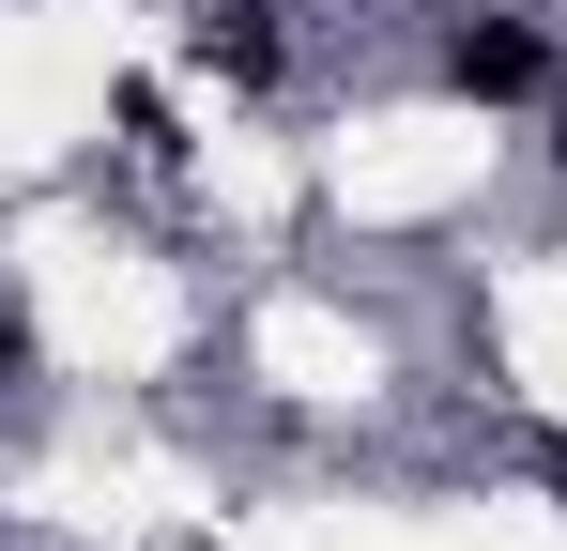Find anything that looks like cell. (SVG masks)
<instances>
[{
	"label": "cell",
	"mask_w": 567,
	"mask_h": 551,
	"mask_svg": "<svg viewBox=\"0 0 567 551\" xmlns=\"http://www.w3.org/2000/svg\"><path fill=\"white\" fill-rule=\"evenodd\" d=\"M430 62H445V92L506 107V92L553 77V31H537V15H445V46H430Z\"/></svg>",
	"instance_id": "cell-1"
},
{
	"label": "cell",
	"mask_w": 567,
	"mask_h": 551,
	"mask_svg": "<svg viewBox=\"0 0 567 551\" xmlns=\"http://www.w3.org/2000/svg\"><path fill=\"white\" fill-rule=\"evenodd\" d=\"M537 475H553V506H567V445H553V459H537Z\"/></svg>",
	"instance_id": "cell-4"
},
{
	"label": "cell",
	"mask_w": 567,
	"mask_h": 551,
	"mask_svg": "<svg viewBox=\"0 0 567 551\" xmlns=\"http://www.w3.org/2000/svg\"><path fill=\"white\" fill-rule=\"evenodd\" d=\"M185 62L230 77V92H277V62H291V46H277V0H199V15H185Z\"/></svg>",
	"instance_id": "cell-2"
},
{
	"label": "cell",
	"mask_w": 567,
	"mask_h": 551,
	"mask_svg": "<svg viewBox=\"0 0 567 551\" xmlns=\"http://www.w3.org/2000/svg\"><path fill=\"white\" fill-rule=\"evenodd\" d=\"M0 383H31V306H16V276H0Z\"/></svg>",
	"instance_id": "cell-3"
},
{
	"label": "cell",
	"mask_w": 567,
	"mask_h": 551,
	"mask_svg": "<svg viewBox=\"0 0 567 551\" xmlns=\"http://www.w3.org/2000/svg\"><path fill=\"white\" fill-rule=\"evenodd\" d=\"M553 169H567V107H553Z\"/></svg>",
	"instance_id": "cell-5"
}]
</instances>
